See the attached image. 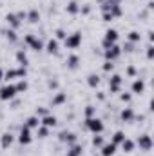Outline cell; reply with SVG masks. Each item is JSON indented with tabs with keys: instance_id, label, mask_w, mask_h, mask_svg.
I'll list each match as a JSON object with an SVG mask.
<instances>
[{
	"instance_id": "33",
	"label": "cell",
	"mask_w": 154,
	"mask_h": 156,
	"mask_svg": "<svg viewBox=\"0 0 154 156\" xmlns=\"http://www.w3.org/2000/svg\"><path fill=\"white\" fill-rule=\"evenodd\" d=\"M5 37H7V40H9V42H16V40H18V37H16V31H15V29H7V31H5Z\"/></svg>"
},
{
	"instance_id": "16",
	"label": "cell",
	"mask_w": 154,
	"mask_h": 156,
	"mask_svg": "<svg viewBox=\"0 0 154 156\" xmlns=\"http://www.w3.org/2000/svg\"><path fill=\"white\" fill-rule=\"evenodd\" d=\"M44 49H45L49 55H56V53H58V49H60V44H58V40H56V38H51L45 45H44Z\"/></svg>"
},
{
	"instance_id": "21",
	"label": "cell",
	"mask_w": 154,
	"mask_h": 156,
	"mask_svg": "<svg viewBox=\"0 0 154 156\" xmlns=\"http://www.w3.org/2000/svg\"><path fill=\"white\" fill-rule=\"evenodd\" d=\"M120 147L123 149V153H127V154H129V153H132V151H134V147H136V144H134L132 140H129V138H125V140H123V142L120 144Z\"/></svg>"
},
{
	"instance_id": "12",
	"label": "cell",
	"mask_w": 154,
	"mask_h": 156,
	"mask_svg": "<svg viewBox=\"0 0 154 156\" xmlns=\"http://www.w3.org/2000/svg\"><path fill=\"white\" fill-rule=\"evenodd\" d=\"M134 118H136V113H134L132 107H125V109H121V113H120V120H121V122L131 123V122H134Z\"/></svg>"
},
{
	"instance_id": "15",
	"label": "cell",
	"mask_w": 154,
	"mask_h": 156,
	"mask_svg": "<svg viewBox=\"0 0 154 156\" xmlns=\"http://www.w3.org/2000/svg\"><path fill=\"white\" fill-rule=\"evenodd\" d=\"M13 142H15V134H13V133H4V134L0 136V145H2L4 149L11 147Z\"/></svg>"
},
{
	"instance_id": "38",
	"label": "cell",
	"mask_w": 154,
	"mask_h": 156,
	"mask_svg": "<svg viewBox=\"0 0 154 156\" xmlns=\"http://www.w3.org/2000/svg\"><path fill=\"white\" fill-rule=\"evenodd\" d=\"M103 71H105V73L114 71V62H107V60H105V64H103Z\"/></svg>"
},
{
	"instance_id": "44",
	"label": "cell",
	"mask_w": 154,
	"mask_h": 156,
	"mask_svg": "<svg viewBox=\"0 0 154 156\" xmlns=\"http://www.w3.org/2000/svg\"><path fill=\"white\" fill-rule=\"evenodd\" d=\"M89 11H91V7H89V5H83V7H80V13H83V15H89Z\"/></svg>"
},
{
	"instance_id": "46",
	"label": "cell",
	"mask_w": 154,
	"mask_h": 156,
	"mask_svg": "<svg viewBox=\"0 0 154 156\" xmlns=\"http://www.w3.org/2000/svg\"><path fill=\"white\" fill-rule=\"evenodd\" d=\"M0 80H4V69L0 67Z\"/></svg>"
},
{
	"instance_id": "3",
	"label": "cell",
	"mask_w": 154,
	"mask_h": 156,
	"mask_svg": "<svg viewBox=\"0 0 154 156\" xmlns=\"http://www.w3.org/2000/svg\"><path fill=\"white\" fill-rule=\"evenodd\" d=\"M18 94V91H16V85L15 83H5L4 87H0V100L2 102H9V100H13L15 96Z\"/></svg>"
},
{
	"instance_id": "41",
	"label": "cell",
	"mask_w": 154,
	"mask_h": 156,
	"mask_svg": "<svg viewBox=\"0 0 154 156\" xmlns=\"http://www.w3.org/2000/svg\"><path fill=\"white\" fill-rule=\"evenodd\" d=\"M102 18H103V22H111V20H114L111 13H102Z\"/></svg>"
},
{
	"instance_id": "6",
	"label": "cell",
	"mask_w": 154,
	"mask_h": 156,
	"mask_svg": "<svg viewBox=\"0 0 154 156\" xmlns=\"http://www.w3.org/2000/svg\"><path fill=\"white\" fill-rule=\"evenodd\" d=\"M64 44H65V47L67 49H78L80 45H82V33H71V35H67L65 40H64Z\"/></svg>"
},
{
	"instance_id": "31",
	"label": "cell",
	"mask_w": 154,
	"mask_h": 156,
	"mask_svg": "<svg viewBox=\"0 0 154 156\" xmlns=\"http://www.w3.org/2000/svg\"><path fill=\"white\" fill-rule=\"evenodd\" d=\"M37 131H38V138H47L49 136V127H45V125H38Z\"/></svg>"
},
{
	"instance_id": "35",
	"label": "cell",
	"mask_w": 154,
	"mask_h": 156,
	"mask_svg": "<svg viewBox=\"0 0 154 156\" xmlns=\"http://www.w3.org/2000/svg\"><path fill=\"white\" fill-rule=\"evenodd\" d=\"M120 100H121V102H125V104H131L132 94H131V93H121V94H120Z\"/></svg>"
},
{
	"instance_id": "4",
	"label": "cell",
	"mask_w": 154,
	"mask_h": 156,
	"mask_svg": "<svg viewBox=\"0 0 154 156\" xmlns=\"http://www.w3.org/2000/svg\"><path fill=\"white\" fill-rule=\"evenodd\" d=\"M24 44L29 47V49H33V51H44V42L40 38H37L35 35H26L24 37Z\"/></svg>"
},
{
	"instance_id": "25",
	"label": "cell",
	"mask_w": 154,
	"mask_h": 156,
	"mask_svg": "<svg viewBox=\"0 0 154 156\" xmlns=\"http://www.w3.org/2000/svg\"><path fill=\"white\" fill-rule=\"evenodd\" d=\"M125 138H127V136H125V133H123V131H116L114 134H113V140H111V144H114L116 147H118V145H120V144H121Z\"/></svg>"
},
{
	"instance_id": "17",
	"label": "cell",
	"mask_w": 154,
	"mask_h": 156,
	"mask_svg": "<svg viewBox=\"0 0 154 156\" xmlns=\"http://www.w3.org/2000/svg\"><path fill=\"white\" fill-rule=\"evenodd\" d=\"M116 147L114 144H103L102 147H100V153H102V156H114L116 153Z\"/></svg>"
},
{
	"instance_id": "10",
	"label": "cell",
	"mask_w": 154,
	"mask_h": 156,
	"mask_svg": "<svg viewBox=\"0 0 154 156\" xmlns=\"http://www.w3.org/2000/svg\"><path fill=\"white\" fill-rule=\"evenodd\" d=\"M58 138H60V142L67 144V147H71V145L76 144V134L71 133V131H62V133L58 134Z\"/></svg>"
},
{
	"instance_id": "11",
	"label": "cell",
	"mask_w": 154,
	"mask_h": 156,
	"mask_svg": "<svg viewBox=\"0 0 154 156\" xmlns=\"http://www.w3.org/2000/svg\"><path fill=\"white\" fill-rule=\"evenodd\" d=\"M31 140H33V136H31V129H27V127L24 125V127L20 129V133H18V142H20L22 145H29Z\"/></svg>"
},
{
	"instance_id": "5",
	"label": "cell",
	"mask_w": 154,
	"mask_h": 156,
	"mask_svg": "<svg viewBox=\"0 0 154 156\" xmlns=\"http://www.w3.org/2000/svg\"><path fill=\"white\" fill-rule=\"evenodd\" d=\"M103 56H105V60L107 62H116L120 56H121V47L114 44V45H111V47H107V49H103Z\"/></svg>"
},
{
	"instance_id": "18",
	"label": "cell",
	"mask_w": 154,
	"mask_h": 156,
	"mask_svg": "<svg viewBox=\"0 0 154 156\" xmlns=\"http://www.w3.org/2000/svg\"><path fill=\"white\" fill-rule=\"evenodd\" d=\"M65 102H67V94L65 93H56L54 98L51 100V107H58V105H62Z\"/></svg>"
},
{
	"instance_id": "32",
	"label": "cell",
	"mask_w": 154,
	"mask_h": 156,
	"mask_svg": "<svg viewBox=\"0 0 154 156\" xmlns=\"http://www.w3.org/2000/svg\"><path fill=\"white\" fill-rule=\"evenodd\" d=\"M103 144H105V142H103V136H100V134H94V136H93V145H94V147L100 149Z\"/></svg>"
},
{
	"instance_id": "20",
	"label": "cell",
	"mask_w": 154,
	"mask_h": 156,
	"mask_svg": "<svg viewBox=\"0 0 154 156\" xmlns=\"http://www.w3.org/2000/svg\"><path fill=\"white\" fill-rule=\"evenodd\" d=\"M16 62H18L22 67H26V66L29 64L27 55H26V49H18V51H16Z\"/></svg>"
},
{
	"instance_id": "8",
	"label": "cell",
	"mask_w": 154,
	"mask_h": 156,
	"mask_svg": "<svg viewBox=\"0 0 154 156\" xmlns=\"http://www.w3.org/2000/svg\"><path fill=\"white\" fill-rule=\"evenodd\" d=\"M134 144L140 147V151H151L152 149V138L149 134H140Z\"/></svg>"
},
{
	"instance_id": "34",
	"label": "cell",
	"mask_w": 154,
	"mask_h": 156,
	"mask_svg": "<svg viewBox=\"0 0 154 156\" xmlns=\"http://www.w3.org/2000/svg\"><path fill=\"white\" fill-rule=\"evenodd\" d=\"M96 115V107L94 105H87L85 107V118H93Z\"/></svg>"
},
{
	"instance_id": "40",
	"label": "cell",
	"mask_w": 154,
	"mask_h": 156,
	"mask_svg": "<svg viewBox=\"0 0 154 156\" xmlns=\"http://www.w3.org/2000/svg\"><path fill=\"white\" fill-rule=\"evenodd\" d=\"M127 76H131V78L136 76V69H134L132 66H129V67H127Z\"/></svg>"
},
{
	"instance_id": "7",
	"label": "cell",
	"mask_w": 154,
	"mask_h": 156,
	"mask_svg": "<svg viewBox=\"0 0 154 156\" xmlns=\"http://www.w3.org/2000/svg\"><path fill=\"white\" fill-rule=\"evenodd\" d=\"M114 44H118V31L116 29H107L105 35H103V40H102L103 49H107V47H111Z\"/></svg>"
},
{
	"instance_id": "37",
	"label": "cell",
	"mask_w": 154,
	"mask_h": 156,
	"mask_svg": "<svg viewBox=\"0 0 154 156\" xmlns=\"http://www.w3.org/2000/svg\"><path fill=\"white\" fill-rule=\"evenodd\" d=\"M132 53L134 51V44H131V42H127V44H123V47H121V53Z\"/></svg>"
},
{
	"instance_id": "27",
	"label": "cell",
	"mask_w": 154,
	"mask_h": 156,
	"mask_svg": "<svg viewBox=\"0 0 154 156\" xmlns=\"http://www.w3.org/2000/svg\"><path fill=\"white\" fill-rule=\"evenodd\" d=\"M78 64H80V58H78L76 55H69L67 56V67L69 69H76Z\"/></svg>"
},
{
	"instance_id": "9",
	"label": "cell",
	"mask_w": 154,
	"mask_h": 156,
	"mask_svg": "<svg viewBox=\"0 0 154 156\" xmlns=\"http://www.w3.org/2000/svg\"><path fill=\"white\" fill-rule=\"evenodd\" d=\"M121 83H123V78L120 75H113L109 78V91L111 93H120L121 91Z\"/></svg>"
},
{
	"instance_id": "45",
	"label": "cell",
	"mask_w": 154,
	"mask_h": 156,
	"mask_svg": "<svg viewBox=\"0 0 154 156\" xmlns=\"http://www.w3.org/2000/svg\"><path fill=\"white\" fill-rule=\"evenodd\" d=\"M98 100H105V94L103 93H98Z\"/></svg>"
},
{
	"instance_id": "42",
	"label": "cell",
	"mask_w": 154,
	"mask_h": 156,
	"mask_svg": "<svg viewBox=\"0 0 154 156\" xmlns=\"http://www.w3.org/2000/svg\"><path fill=\"white\" fill-rule=\"evenodd\" d=\"M147 58H149V60H152V58H154V47H152V45H149V47H147Z\"/></svg>"
},
{
	"instance_id": "1",
	"label": "cell",
	"mask_w": 154,
	"mask_h": 156,
	"mask_svg": "<svg viewBox=\"0 0 154 156\" xmlns=\"http://www.w3.org/2000/svg\"><path fill=\"white\" fill-rule=\"evenodd\" d=\"M85 127H87L93 134H102V133H103V129H105L103 122H102L100 118H96V116L85 118Z\"/></svg>"
},
{
	"instance_id": "24",
	"label": "cell",
	"mask_w": 154,
	"mask_h": 156,
	"mask_svg": "<svg viewBox=\"0 0 154 156\" xmlns=\"http://www.w3.org/2000/svg\"><path fill=\"white\" fill-rule=\"evenodd\" d=\"M26 20L27 22H31V24H37L40 20V13H38V9H31L27 15H26Z\"/></svg>"
},
{
	"instance_id": "13",
	"label": "cell",
	"mask_w": 154,
	"mask_h": 156,
	"mask_svg": "<svg viewBox=\"0 0 154 156\" xmlns=\"http://www.w3.org/2000/svg\"><path fill=\"white\" fill-rule=\"evenodd\" d=\"M131 91H132L134 94H143V93H145V80H143V78H136V80L132 82V85H131Z\"/></svg>"
},
{
	"instance_id": "23",
	"label": "cell",
	"mask_w": 154,
	"mask_h": 156,
	"mask_svg": "<svg viewBox=\"0 0 154 156\" xmlns=\"http://www.w3.org/2000/svg\"><path fill=\"white\" fill-rule=\"evenodd\" d=\"M82 153H83V147L80 144H75V145L69 147V151H67L65 156H82Z\"/></svg>"
},
{
	"instance_id": "28",
	"label": "cell",
	"mask_w": 154,
	"mask_h": 156,
	"mask_svg": "<svg viewBox=\"0 0 154 156\" xmlns=\"http://www.w3.org/2000/svg\"><path fill=\"white\" fill-rule=\"evenodd\" d=\"M87 85L93 87V89H96V87L100 85V76H98V75H89V76H87Z\"/></svg>"
},
{
	"instance_id": "22",
	"label": "cell",
	"mask_w": 154,
	"mask_h": 156,
	"mask_svg": "<svg viewBox=\"0 0 154 156\" xmlns=\"http://www.w3.org/2000/svg\"><path fill=\"white\" fill-rule=\"evenodd\" d=\"M27 129H37L40 125V118L37 116V115H33V116H29L27 120H26V123H24Z\"/></svg>"
},
{
	"instance_id": "26",
	"label": "cell",
	"mask_w": 154,
	"mask_h": 156,
	"mask_svg": "<svg viewBox=\"0 0 154 156\" xmlns=\"http://www.w3.org/2000/svg\"><path fill=\"white\" fill-rule=\"evenodd\" d=\"M65 9H67V13H69V15H78V13H80V5H78L76 0H71V2L67 4V7H65Z\"/></svg>"
},
{
	"instance_id": "14",
	"label": "cell",
	"mask_w": 154,
	"mask_h": 156,
	"mask_svg": "<svg viewBox=\"0 0 154 156\" xmlns=\"http://www.w3.org/2000/svg\"><path fill=\"white\" fill-rule=\"evenodd\" d=\"M5 22H7V24H9V27H11V29H15V31L22 26V20L16 16V13H9V15L5 16Z\"/></svg>"
},
{
	"instance_id": "30",
	"label": "cell",
	"mask_w": 154,
	"mask_h": 156,
	"mask_svg": "<svg viewBox=\"0 0 154 156\" xmlns=\"http://www.w3.org/2000/svg\"><path fill=\"white\" fill-rule=\"evenodd\" d=\"M15 85H16V91H18V93H26V91H27V87H29V83H27V80H26V78L18 80V83H15Z\"/></svg>"
},
{
	"instance_id": "2",
	"label": "cell",
	"mask_w": 154,
	"mask_h": 156,
	"mask_svg": "<svg viewBox=\"0 0 154 156\" xmlns=\"http://www.w3.org/2000/svg\"><path fill=\"white\" fill-rule=\"evenodd\" d=\"M27 76V69L26 67H16V69H7V71H4V80H7V83L11 82V80H22V78Z\"/></svg>"
},
{
	"instance_id": "36",
	"label": "cell",
	"mask_w": 154,
	"mask_h": 156,
	"mask_svg": "<svg viewBox=\"0 0 154 156\" xmlns=\"http://www.w3.org/2000/svg\"><path fill=\"white\" fill-rule=\"evenodd\" d=\"M35 115H37L38 118H44V116H47V115H49V111H47L45 107H37V113H35Z\"/></svg>"
},
{
	"instance_id": "19",
	"label": "cell",
	"mask_w": 154,
	"mask_h": 156,
	"mask_svg": "<svg viewBox=\"0 0 154 156\" xmlns=\"http://www.w3.org/2000/svg\"><path fill=\"white\" fill-rule=\"evenodd\" d=\"M56 116H53V115H47V116H44V118H40V125H45V127H54L56 125Z\"/></svg>"
},
{
	"instance_id": "29",
	"label": "cell",
	"mask_w": 154,
	"mask_h": 156,
	"mask_svg": "<svg viewBox=\"0 0 154 156\" xmlns=\"http://www.w3.org/2000/svg\"><path fill=\"white\" fill-rule=\"evenodd\" d=\"M127 40H129L131 44H138V42H142V35H140L138 31H131V33L127 35Z\"/></svg>"
},
{
	"instance_id": "43",
	"label": "cell",
	"mask_w": 154,
	"mask_h": 156,
	"mask_svg": "<svg viewBox=\"0 0 154 156\" xmlns=\"http://www.w3.org/2000/svg\"><path fill=\"white\" fill-rule=\"evenodd\" d=\"M47 85H49L51 89H58V82H56V80H49V82H47Z\"/></svg>"
},
{
	"instance_id": "39",
	"label": "cell",
	"mask_w": 154,
	"mask_h": 156,
	"mask_svg": "<svg viewBox=\"0 0 154 156\" xmlns=\"http://www.w3.org/2000/svg\"><path fill=\"white\" fill-rule=\"evenodd\" d=\"M56 40H65V37H67V33L64 31V29H56Z\"/></svg>"
}]
</instances>
